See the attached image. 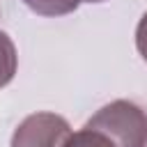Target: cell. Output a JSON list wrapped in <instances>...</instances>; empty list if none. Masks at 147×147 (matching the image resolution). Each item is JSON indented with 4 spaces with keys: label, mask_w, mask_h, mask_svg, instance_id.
Wrapping results in <instances>:
<instances>
[{
    "label": "cell",
    "mask_w": 147,
    "mask_h": 147,
    "mask_svg": "<svg viewBox=\"0 0 147 147\" xmlns=\"http://www.w3.org/2000/svg\"><path fill=\"white\" fill-rule=\"evenodd\" d=\"M85 126L101 131L115 147H147V113L126 99H115L99 108Z\"/></svg>",
    "instance_id": "1"
},
{
    "label": "cell",
    "mask_w": 147,
    "mask_h": 147,
    "mask_svg": "<svg viewBox=\"0 0 147 147\" xmlns=\"http://www.w3.org/2000/svg\"><path fill=\"white\" fill-rule=\"evenodd\" d=\"M71 133L74 131L62 115L32 113L14 129L9 147H64Z\"/></svg>",
    "instance_id": "2"
},
{
    "label": "cell",
    "mask_w": 147,
    "mask_h": 147,
    "mask_svg": "<svg viewBox=\"0 0 147 147\" xmlns=\"http://www.w3.org/2000/svg\"><path fill=\"white\" fill-rule=\"evenodd\" d=\"M16 67H18L16 46H14L11 37L0 30V87L11 83V78L16 74Z\"/></svg>",
    "instance_id": "3"
},
{
    "label": "cell",
    "mask_w": 147,
    "mask_h": 147,
    "mask_svg": "<svg viewBox=\"0 0 147 147\" xmlns=\"http://www.w3.org/2000/svg\"><path fill=\"white\" fill-rule=\"evenodd\" d=\"M39 16H67L78 9L80 0H23Z\"/></svg>",
    "instance_id": "4"
},
{
    "label": "cell",
    "mask_w": 147,
    "mask_h": 147,
    "mask_svg": "<svg viewBox=\"0 0 147 147\" xmlns=\"http://www.w3.org/2000/svg\"><path fill=\"white\" fill-rule=\"evenodd\" d=\"M64 147H115V145L101 131L90 129V126H83L80 131H76V133L69 136V140H67Z\"/></svg>",
    "instance_id": "5"
},
{
    "label": "cell",
    "mask_w": 147,
    "mask_h": 147,
    "mask_svg": "<svg viewBox=\"0 0 147 147\" xmlns=\"http://www.w3.org/2000/svg\"><path fill=\"white\" fill-rule=\"evenodd\" d=\"M136 46H138V53L142 55V60L147 62V11L138 21V28H136Z\"/></svg>",
    "instance_id": "6"
},
{
    "label": "cell",
    "mask_w": 147,
    "mask_h": 147,
    "mask_svg": "<svg viewBox=\"0 0 147 147\" xmlns=\"http://www.w3.org/2000/svg\"><path fill=\"white\" fill-rule=\"evenodd\" d=\"M80 2H106V0H80Z\"/></svg>",
    "instance_id": "7"
}]
</instances>
